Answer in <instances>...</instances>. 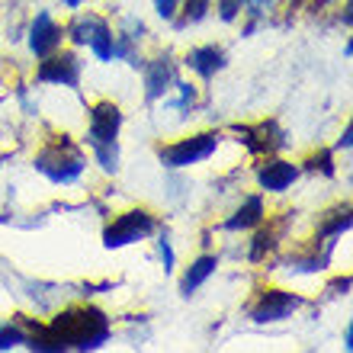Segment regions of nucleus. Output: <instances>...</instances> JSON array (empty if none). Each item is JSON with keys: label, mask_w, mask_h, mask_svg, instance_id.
I'll use <instances>...</instances> for the list:
<instances>
[{"label": "nucleus", "mask_w": 353, "mask_h": 353, "mask_svg": "<svg viewBox=\"0 0 353 353\" xmlns=\"http://www.w3.org/2000/svg\"><path fill=\"white\" fill-rule=\"evenodd\" d=\"M244 3H248V7H251V13H257V17H261V13H267V10L273 7V0H244Z\"/></svg>", "instance_id": "5701e85b"}, {"label": "nucleus", "mask_w": 353, "mask_h": 353, "mask_svg": "<svg viewBox=\"0 0 353 353\" xmlns=\"http://www.w3.org/2000/svg\"><path fill=\"white\" fill-rule=\"evenodd\" d=\"M286 222H289V215H283L279 222H270L267 228H261V232L254 234V248H251V261H263L273 248H276V241L283 238V232H286Z\"/></svg>", "instance_id": "dca6fc26"}, {"label": "nucleus", "mask_w": 353, "mask_h": 353, "mask_svg": "<svg viewBox=\"0 0 353 353\" xmlns=\"http://www.w3.org/2000/svg\"><path fill=\"white\" fill-rule=\"evenodd\" d=\"M347 228H350V205H334L331 212H327V219H321L318 222V232H321V238H337V234H344Z\"/></svg>", "instance_id": "f3484780"}, {"label": "nucleus", "mask_w": 353, "mask_h": 353, "mask_svg": "<svg viewBox=\"0 0 353 353\" xmlns=\"http://www.w3.org/2000/svg\"><path fill=\"white\" fill-rule=\"evenodd\" d=\"M0 161H3V158H0Z\"/></svg>", "instance_id": "a878e982"}, {"label": "nucleus", "mask_w": 353, "mask_h": 353, "mask_svg": "<svg viewBox=\"0 0 353 353\" xmlns=\"http://www.w3.org/2000/svg\"><path fill=\"white\" fill-rule=\"evenodd\" d=\"M215 148H219V132H199V135H190V139L158 148V158L164 168H193L199 161L212 158Z\"/></svg>", "instance_id": "20e7f679"}, {"label": "nucleus", "mask_w": 353, "mask_h": 353, "mask_svg": "<svg viewBox=\"0 0 353 353\" xmlns=\"http://www.w3.org/2000/svg\"><path fill=\"white\" fill-rule=\"evenodd\" d=\"M110 337V318L93 305H71L52 321L36 325L32 337H26L32 350H97Z\"/></svg>", "instance_id": "f257e3e1"}, {"label": "nucleus", "mask_w": 353, "mask_h": 353, "mask_svg": "<svg viewBox=\"0 0 353 353\" xmlns=\"http://www.w3.org/2000/svg\"><path fill=\"white\" fill-rule=\"evenodd\" d=\"M186 65H190V71H196L199 77H205V81H209L215 71H222V68H225V52L219 46L193 48V52L186 55Z\"/></svg>", "instance_id": "ddd939ff"}, {"label": "nucleus", "mask_w": 353, "mask_h": 353, "mask_svg": "<svg viewBox=\"0 0 353 353\" xmlns=\"http://www.w3.org/2000/svg\"><path fill=\"white\" fill-rule=\"evenodd\" d=\"M209 3H212V0H183V19H180V26L199 23V19L209 13Z\"/></svg>", "instance_id": "a211bd4d"}, {"label": "nucleus", "mask_w": 353, "mask_h": 353, "mask_svg": "<svg viewBox=\"0 0 353 353\" xmlns=\"http://www.w3.org/2000/svg\"><path fill=\"white\" fill-rule=\"evenodd\" d=\"M296 176H299L296 164L279 161V158H270L257 168V183H261L267 193H283V190H289V186L296 183Z\"/></svg>", "instance_id": "9b49d317"}, {"label": "nucleus", "mask_w": 353, "mask_h": 353, "mask_svg": "<svg viewBox=\"0 0 353 353\" xmlns=\"http://www.w3.org/2000/svg\"><path fill=\"white\" fill-rule=\"evenodd\" d=\"M234 132L241 135V141L254 154H273V151H279L286 145V135H283V129L273 119L257 122V125H234Z\"/></svg>", "instance_id": "1a4fd4ad"}, {"label": "nucleus", "mask_w": 353, "mask_h": 353, "mask_svg": "<svg viewBox=\"0 0 353 353\" xmlns=\"http://www.w3.org/2000/svg\"><path fill=\"white\" fill-rule=\"evenodd\" d=\"M84 151L77 148L68 135H55L46 148L36 154V170L46 174L52 183H74L84 174Z\"/></svg>", "instance_id": "7ed1b4c3"}, {"label": "nucleus", "mask_w": 353, "mask_h": 353, "mask_svg": "<svg viewBox=\"0 0 353 353\" xmlns=\"http://www.w3.org/2000/svg\"><path fill=\"white\" fill-rule=\"evenodd\" d=\"M65 3H68V7H71V10H77V7H81V3H84V0H65Z\"/></svg>", "instance_id": "393cba45"}, {"label": "nucleus", "mask_w": 353, "mask_h": 353, "mask_svg": "<svg viewBox=\"0 0 353 353\" xmlns=\"http://www.w3.org/2000/svg\"><path fill=\"white\" fill-rule=\"evenodd\" d=\"M180 3H183V0H154V10H158L161 19H174Z\"/></svg>", "instance_id": "4be33fe9"}, {"label": "nucleus", "mask_w": 353, "mask_h": 353, "mask_svg": "<svg viewBox=\"0 0 353 353\" xmlns=\"http://www.w3.org/2000/svg\"><path fill=\"white\" fill-rule=\"evenodd\" d=\"M302 305H305V299L292 296V292H286V289H263L261 296H257V302L251 305V318L257 321V325H270V321H283V318H289Z\"/></svg>", "instance_id": "0eeeda50"}, {"label": "nucleus", "mask_w": 353, "mask_h": 353, "mask_svg": "<svg viewBox=\"0 0 353 353\" xmlns=\"http://www.w3.org/2000/svg\"><path fill=\"white\" fill-rule=\"evenodd\" d=\"M215 267H219V261H215L212 254H205V257H196V261L190 263V270L183 273V279H180V292H183V296H193L196 289L203 286L205 279L215 273Z\"/></svg>", "instance_id": "4468645a"}, {"label": "nucleus", "mask_w": 353, "mask_h": 353, "mask_svg": "<svg viewBox=\"0 0 353 353\" xmlns=\"http://www.w3.org/2000/svg\"><path fill=\"white\" fill-rule=\"evenodd\" d=\"M241 7H244V0H219V17L225 23H232V19L241 17Z\"/></svg>", "instance_id": "412c9836"}, {"label": "nucleus", "mask_w": 353, "mask_h": 353, "mask_svg": "<svg viewBox=\"0 0 353 353\" xmlns=\"http://www.w3.org/2000/svg\"><path fill=\"white\" fill-rule=\"evenodd\" d=\"M308 170H321V174H334V164H331V151H318V154H312V158L305 161Z\"/></svg>", "instance_id": "aec40b11"}, {"label": "nucleus", "mask_w": 353, "mask_h": 353, "mask_svg": "<svg viewBox=\"0 0 353 353\" xmlns=\"http://www.w3.org/2000/svg\"><path fill=\"white\" fill-rule=\"evenodd\" d=\"M61 39H65V32H61V26H58L48 13H39V17L32 19V26H29V48H32L36 58H46V55H52V52H58Z\"/></svg>", "instance_id": "9d476101"}, {"label": "nucleus", "mask_w": 353, "mask_h": 353, "mask_svg": "<svg viewBox=\"0 0 353 353\" xmlns=\"http://www.w3.org/2000/svg\"><path fill=\"white\" fill-rule=\"evenodd\" d=\"M39 81L46 84H61V87H77L81 84V61L74 52H61V55H46V61L36 71Z\"/></svg>", "instance_id": "6e6552de"}, {"label": "nucleus", "mask_w": 353, "mask_h": 353, "mask_svg": "<svg viewBox=\"0 0 353 353\" xmlns=\"http://www.w3.org/2000/svg\"><path fill=\"white\" fill-rule=\"evenodd\" d=\"M350 135H353V129L347 125L344 129V135H341V141H337V148H350Z\"/></svg>", "instance_id": "b1692460"}, {"label": "nucleus", "mask_w": 353, "mask_h": 353, "mask_svg": "<svg viewBox=\"0 0 353 353\" xmlns=\"http://www.w3.org/2000/svg\"><path fill=\"white\" fill-rule=\"evenodd\" d=\"M174 84V65H170V58H154L148 68H145V87H148V100H161L164 93L170 90Z\"/></svg>", "instance_id": "f8f14e48"}, {"label": "nucleus", "mask_w": 353, "mask_h": 353, "mask_svg": "<svg viewBox=\"0 0 353 353\" xmlns=\"http://www.w3.org/2000/svg\"><path fill=\"white\" fill-rule=\"evenodd\" d=\"M158 228V219L148 212V209H132V212H122L116 215L110 225H106V232H103V244L106 248H125L132 241H141V238H148L151 232Z\"/></svg>", "instance_id": "39448f33"}, {"label": "nucleus", "mask_w": 353, "mask_h": 353, "mask_svg": "<svg viewBox=\"0 0 353 353\" xmlns=\"http://www.w3.org/2000/svg\"><path fill=\"white\" fill-rule=\"evenodd\" d=\"M68 32L74 36V42H81V46L90 48L100 61H112L116 36H112L110 23H106L103 17H93V13H87V17H74V23H71Z\"/></svg>", "instance_id": "423d86ee"}, {"label": "nucleus", "mask_w": 353, "mask_h": 353, "mask_svg": "<svg viewBox=\"0 0 353 353\" xmlns=\"http://www.w3.org/2000/svg\"><path fill=\"white\" fill-rule=\"evenodd\" d=\"M263 215H267V209H263V199L261 196H251V199H244V205L238 209V212L225 222V228L228 232H244V228H254V225L263 222Z\"/></svg>", "instance_id": "2eb2a0df"}, {"label": "nucleus", "mask_w": 353, "mask_h": 353, "mask_svg": "<svg viewBox=\"0 0 353 353\" xmlns=\"http://www.w3.org/2000/svg\"><path fill=\"white\" fill-rule=\"evenodd\" d=\"M17 344H26L23 327H17V325H0V350H10V347H17Z\"/></svg>", "instance_id": "6ab92c4d"}, {"label": "nucleus", "mask_w": 353, "mask_h": 353, "mask_svg": "<svg viewBox=\"0 0 353 353\" xmlns=\"http://www.w3.org/2000/svg\"><path fill=\"white\" fill-rule=\"evenodd\" d=\"M119 125L122 112L116 103L100 100L90 110V129H87V145L93 148V158L106 174L119 170Z\"/></svg>", "instance_id": "f03ea898"}]
</instances>
